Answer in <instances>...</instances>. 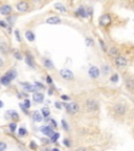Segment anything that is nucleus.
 <instances>
[{"instance_id":"4468645a","label":"nucleus","mask_w":134,"mask_h":151,"mask_svg":"<svg viewBox=\"0 0 134 151\" xmlns=\"http://www.w3.org/2000/svg\"><path fill=\"white\" fill-rule=\"evenodd\" d=\"M60 22H61V19H60V17H58V16H51V17L46 19V23H48V24L50 25L59 24Z\"/></svg>"},{"instance_id":"c756f323","label":"nucleus","mask_w":134,"mask_h":151,"mask_svg":"<svg viewBox=\"0 0 134 151\" xmlns=\"http://www.w3.org/2000/svg\"><path fill=\"white\" fill-rule=\"evenodd\" d=\"M8 127H10V130L12 131V132H14V131L16 130V128H17V124H16L15 122H13V123H11L10 125H8Z\"/></svg>"},{"instance_id":"c9c22d12","label":"nucleus","mask_w":134,"mask_h":151,"mask_svg":"<svg viewBox=\"0 0 134 151\" xmlns=\"http://www.w3.org/2000/svg\"><path fill=\"white\" fill-rule=\"evenodd\" d=\"M62 125H63V128H64L65 130H69V127H68V124L66 123V121H65V120H62Z\"/></svg>"},{"instance_id":"4be33fe9","label":"nucleus","mask_w":134,"mask_h":151,"mask_svg":"<svg viewBox=\"0 0 134 151\" xmlns=\"http://www.w3.org/2000/svg\"><path fill=\"white\" fill-rule=\"evenodd\" d=\"M5 75L8 76V78H10L12 81L14 80V79H16V77H17V73H16L15 69H11V71H6V73H5Z\"/></svg>"},{"instance_id":"dca6fc26","label":"nucleus","mask_w":134,"mask_h":151,"mask_svg":"<svg viewBox=\"0 0 134 151\" xmlns=\"http://www.w3.org/2000/svg\"><path fill=\"white\" fill-rule=\"evenodd\" d=\"M108 54L111 56L112 58L114 59L115 57H117V56L121 54V52H119L118 47H116V46H111V47L108 49Z\"/></svg>"},{"instance_id":"6e6552de","label":"nucleus","mask_w":134,"mask_h":151,"mask_svg":"<svg viewBox=\"0 0 134 151\" xmlns=\"http://www.w3.org/2000/svg\"><path fill=\"white\" fill-rule=\"evenodd\" d=\"M16 8H17L18 12L25 13L30 10V4H28V1H20V2H18L17 5H16Z\"/></svg>"},{"instance_id":"79ce46f5","label":"nucleus","mask_w":134,"mask_h":151,"mask_svg":"<svg viewBox=\"0 0 134 151\" xmlns=\"http://www.w3.org/2000/svg\"><path fill=\"white\" fill-rule=\"evenodd\" d=\"M47 82H48V83H49V84H51V83H52V80H51V78H50L49 76H47Z\"/></svg>"},{"instance_id":"f03ea898","label":"nucleus","mask_w":134,"mask_h":151,"mask_svg":"<svg viewBox=\"0 0 134 151\" xmlns=\"http://www.w3.org/2000/svg\"><path fill=\"white\" fill-rule=\"evenodd\" d=\"M128 62H129V59L127 58L126 56L121 55V54L114 58L115 66H116L117 68H119V69H124V68H126L127 66H128Z\"/></svg>"},{"instance_id":"a18cd8bd","label":"nucleus","mask_w":134,"mask_h":151,"mask_svg":"<svg viewBox=\"0 0 134 151\" xmlns=\"http://www.w3.org/2000/svg\"><path fill=\"white\" fill-rule=\"evenodd\" d=\"M2 66H3V60L1 58H0V68L2 67Z\"/></svg>"},{"instance_id":"393cba45","label":"nucleus","mask_w":134,"mask_h":151,"mask_svg":"<svg viewBox=\"0 0 134 151\" xmlns=\"http://www.w3.org/2000/svg\"><path fill=\"white\" fill-rule=\"evenodd\" d=\"M13 55H14V57H15L17 60H22V55H21V53H20L18 49L14 50V52H13Z\"/></svg>"},{"instance_id":"c85d7f7f","label":"nucleus","mask_w":134,"mask_h":151,"mask_svg":"<svg viewBox=\"0 0 134 151\" xmlns=\"http://www.w3.org/2000/svg\"><path fill=\"white\" fill-rule=\"evenodd\" d=\"M42 114H43V116H44V118H47V116L50 114L49 109H48L47 107H44V108H42Z\"/></svg>"},{"instance_id":"4c0bfd02","label":"nucleus","mask_w":134,"mask_h":151,"mask_svg":"<svg viewBox=\"0 0 134 151\" xmlns=\"http://www.w3.org/2000/svg\"><path fill=\"white\" fill-rule=\"evenodd\" d=\"M63 143H64V145L66 147H70V146H71V144H70V141H69V140H67V138H65L64 141H63Z\"/></svg>"},{"instance_id":"423d86ee","label":"nucleus","mask_w":134,"mask_h":151,"mask_svg":"<svg viewBox=\"0 0 134 151\" xmlns=\"http://www.w3.org/2000/svg\"><path fill=\"white\" fill-rule=\"evenodd\" d=\"M66 111L69 113V114H71V116H73V114H77V113L80 111L79 104L75 103V102H71V103L66 104Z\"/></svg>"},{"instance_id":"ddd939ff","label":"nucleus","mask_w":134,"mask_h":151,"mask_svg":"<svg viewBox=\"0 0 134 151\" xmlns=\"http://www.w3.org/2000/svg\"><path fill=\"white\" fill-rule=\"evenodd\" d=\"M25 62H26V64H28L30 67L35 68V61H34V57H32L30 53H28L26 54V56H25Z\"/></svg>"},{"instance_id":"473e14b6","label":"nucleus","mask_w":134,"mask_h":151,"mask_svg":"<svg viewBox=\"0 0 134 151\" xmlns=\"http://www.w3.org/2000/svg\"><path fill=\"white\" fill-rule=\"evenodd\" d=\"M110 81H111V82H117V81H118V76L116 75V73H114V75H112L111 76V78H110Z\"/></svg>"},{"instance_id":"20e7f679","label":"nucleus","mask_w":134,"mask_h":151,"mask_svg":"<svg viewBox=\"0 0 134 151\" xmlns=\"http://www.w3.org/2000/svg\"><path fill=\"white\" fill-rule=\"evenodd\" d=\"M125 87L128 91L134 93V76H125Z\"/></svg>"},{"instance_id":"f8f14e48","label":"nucleus","mask_w":134,"mask_h":151,"mask_svg":"<svg viewBox=\"0 0 134 151\" xmlns=\"http://www.w3.org/2000/svg\"><path fill=\"white\" fill-rule=\"evenodd\" d=\"M21 85L24 88L25 91H28V92H35V91H37L35 85H32V84L28 83V82H23V83H21Z\"/></svg>"},{"instance_id":"7ed1b4c3","label":"nucleus","mask_w":134,"mask_h":151,"mask_svg":"<svg viewBox=\"0 0 134 151\" xmlns=\"http://www.w3.org/2000/svg\"><path fill=\"white\" fill-rule=\"evenodd\" d=\"M85 107L88 111L90 112H95V111H97L99 110V104L95 99H87L85 101Z\"/></svg>"},{"instance_id":"a878e982","label":"nucleus","mask_w":134,"mask_h":151,"mask_svg":"<svg viewBox=\"0 0 134 151\" xmlns=\"http://www.w3.org/2000/svg\"><path fill=\"white\" fill-rule=\"evenodd\" d=\"M28 134V130L25 128H23V127H21V128H19V130H18V135L19 136H25Z\"/></svg>"},{"instance_id":"49530a36","label":"nucleus","mask_w":134,"mask_h":151,"mask_svg":"<svg viewBox=\"0 0 134 151\" xmlns=\"http://www.w3.org/2000/svg\"><path fill=\"white\" fill-rule=\"evenodd\" d=\"M42 142H44V144H48V143H49V141H48V140H44V138L42 140Z\"/></svg>"},{"instance_id":"ea45409f","label":"nucleus","mask_w":134,"mask_h":151,"mask_svg":"<svg viewBox=\"0 0 134 151\" xmlns=\"http://www.w3.org/2000/svg\"><path fill=\"white\" fill-rule=\"evenodd\" d=\"M30 148H32V149L37 148V145L35 144V142H30Z\"/></svg>"},{"instance_id":"2eb2a0df","label":"nucleus","mask_w":134,"mask_h":151,"mask_svg":"<svg viewBox=\"0 0 134 151\" xmlns=\"http://www.w3.org/2000/svg\"><path fill=\"white\" fill-rule=\"evenodd\" d=\"M41 131L43 132V134H45V135L47 136H51L52 134L55 133V131H54V129L50 127V126H43L42 128H41Z\"/></svg>"},{"instance_id":"7c9ffc66","label":"nucleus","mask_w":134,"mask_h":151,"mask_svg":"<svg viewBox=\"0 0 134 151\" xmlns=\"http://www.w3.org/2000/svg\"><path fill=\"white\" fill-rule=\"evenodd\" d=\"M0 28H8V24L6 22H5L4 20H0Z\"/></svg>"},{"instance_id":"1a4fd4ad","label":"nucleus","mask_w":134,"mask_h":151,"mask_svg":"<svg viewBox=\"0 0 134 151\" xmlns=\"http://www.w3.org/2000/svg\"><path fill=\"white\" fill-rule=\"evenodd\" d=\"M12 12H13V8H12V6H11V5L3 4V5H1V6H0V14H1V15L8 16V15H11V14H12Z\"/></svg>"},{"instance_id":"aec40b11","label":"nucleus","mask_w":134,"mask_h":151,"mask_svg":"<svg viewBox=\"0 0 134 151\" xmlns=\"http://www.w3.org/2000/svg\"><path fill=\"white\" fill-rule=\"evenodd\" d=\"M77 15H79L80 17H82V18H86L87 16H88L86 13V8H85L83 5L79 6V8H78V11H77Z\"/></svg>"},{"instance_id":"f3484780","label":"nucleus","mask_w":134,"mask_h":151,"mask_svg":"<svg viewBox=\"0 0 134 151\" xmlns=\"http://www.w3.org/2000/svg\"><path fill=\"white\" fill-rule=\"evenodd\" d=\"M43 65H44V67L47 68V69H54V68H55V65H54V63L51 62V60L47 58L43 59Z\"/></svg>"},{"instance_id":"cd10ccee","label":"nucleus","mask_w":134,"mask_h":151,"mask_svg":"<svg viewBox=\"0 0 134 151\" xmlns=\"http://www.w3.org/2000/svg\"><path fill=\"white\" fill-rule=\"evenodd\" d=\"M125 1H126V4L128 8L134 10V0H125Z\"/></svg>"},{"instance_id":"5701e85b","label":"nucleus","mask_w":134,"mask_h":151,"mask_svg":"<svg viewBox=\"0 0 134 151\" xmlns=\"http://www.w3.org/2000/svg\"><path fill=\"white\" fill-rule=\"evenodd\" d=\"M55 8H56V10H58V11H60V12H62V13H66L67 12V8H65V5H63L62 3H56Z\"/></svg>"},{"instance_id":"39448f33","label":"nucleus","mask_w":134,"mask_h":151,"mask_svg":"<svg viewBox=\"0 0 134 151\" xmlns=\"http://www.w3.org/2000/svg\"><path fill=\"white\" fill-rule=\"evenodd\" d=\"M111 15L110 14H104L99 17V26H102V28H108L110 24H111Z\"/></svg>"},{"instance_id":"37998d69","label":"nucleus","mask_w":134,"mask_h":151,"mask_svg":"<svg viewBox=\"0 0 134 151\" xmlns=\"http://www.w3.org/2000/svg\"><path fill=\"white\" fill-rule=\"evenodd\" d=\"M93 13V11L91 8H88V16H91V14Z\"/></svg>"},{"instance_id":"2f4dec72","label":"nucleus","mask_w":134,"mask_h":151,"mask_svg":"<svg viewBox=\"0 0 134 151\" xmlns=\"http://www.w3.org/2000/svg\"><path fill=\"white\" fill-rule=\"evenodd\" d=\"M86 43L88 46H93L95 45V42H93V40H92L91 38H86Z\"/></svg>"},{"instance_id":"f704fd0d","label":"nucleus","mask_w":134,"mask_h":151,"mask_svg":"<svg viewBox=\"0 0 134 151\" xmlns=\"http://www.w3.org/2000/svg\"><path fill=\"white\" fill-rule=\"evenodd\" d=\"M6 144L4 142H0V151H4L6 149Z\"/></svg>"},{"instance_id":"72a5a7b5","label":"nucleus","mask_w":134,"mask_h":151,"mask_svg":"<svg viewBox=\"0 0 134 151\" xmlns=\"http://www.w3.org/2000/svg\"><path fill=\"white\" fill-rule=\"evenodd\" d=\"M35 87H36V89H37V91H38L39 89H43V88H44V85H42V84L40 83V82H36V83H35Z\"/></svg>"},{"instance_id":"9d476101","label":"nucleus","mask_w":134,"mask_h":151,"mask_svg":"<svg viewBox=\"0 0 134 151\" xmlns=\"http://www.w3.org/2000/svg\"><path fill=\"white\" fill-rule=\"evenodd\" d=\"M88 73H89L90 78L92 79H97L99 77V69L97 67V66H91L88 71Z\"/></svg>"},{"instance_id":"0eeeda50","label":"nucleus","mask_w":134,"mask_h":151,"mask_svg":"<svg viewBox=\"0 0 134 151\" xmlns=\"http://www.w3.org/2000/svg\"><path fill=\"white\" fill-rule=\"evenodd\" d=\"M60 76H61V78H63L64 80L67 81H71L75 79V75L72 73L70 69H67V68H63L60 71Z\"/></svg>"},{"instance_id":"9b49d317","label":"nucleus","mask_w":134,"mask_h":151,"mask_svg":"<svg viewBox=\"0 0 134 151\" xmlns=\"http://www.w3.org/2000/svg\"><path fill=\"white\" fill-rule=\"evenodd\" d=\"M32 100L35 101L36 103H42L44 101V95L39 91H35V93L32 95Z\"/></svg>"},{"instance_id":"412c9836","label":"nucleus","mask_w":134,"mask_h":151,"mask_svg":"<svg viewBox=\"0 0 134 151\" xmlns=\"http://www.w3.org/2000/svg\"><path fill=\"white\" fill-rule=\"evenodd\" d=\"M25 38H26L30 42H34L36 39V36L32 30H26V32H25Z\"/></svg>"},{"instance_id":"09e8293b","label":"nucleus","mask_w":134,"mask_h":151,"mask_svg":"<svg viewBox=\"0 0 134 151\" xmlns=\"http://www.w3.org/2000/svg\"><path fill=\"white\" fill-rule=\"evenodd\" d=\"M41 0H34V2H36V3H38V2H40Z\"/></svg>"},{"instance_id":"de8ad7c7","label":"nucleus","mask_w":134,"mask_h":151,"mask_svg":"<svg viewBox=\"0 0 134 151\" xmlns=\"http://www.w3.org/2000/svg\"><path fill=\"white\" fill-rule=\"evenodd\" d=\"M1 107H3V103L1 102V101H0V108H1Z\"/></svg>"},{"instance_id":"b1692460","label":"nucleus","mask_w":134,"mask_h":151,"mask_svg":"<svg viewBox=\"0 0 134 151\" xmlns=\"http://www.w3.org/2000/svg\"><path fill=\"white\" fill-rule=\"evenodd\" d=\"M8 114H11V119L12 120H15V121H18L19 120V114H18L16 111H8Z\"/></svg>"},{"instance_id":"f257e3e1","label":"nucleus","mask_w":134,"mask_h":151,"mask_svg":"<svg viewBox=\"0 0 134 151\" xmlns=\"http://www.w3.org/2000/svg\"><path fill=\"white\" fill-rule=\"evenodd\" d=\"M128 111H129V106H128V104L125 103V102H122V101L114 103L113 106L111 107L112 116H114V118L118 119V120L124 119L125 116L128 114Z\"/></svg>"},{"instance_id":"c03bdc74","label":"nucleus","mask_w":134,"mask_h":151,"mask_svg":"<svg viewBox=\"0 0 134 151\" xmlns=\"http://www.w3.org/2000/svg\"><path fill=\"white\" fill-rule=\"evenodd\" d=\"M61 98H62L63 100H69V97H68V96H62Z\"/></svg>"},{"instance_id":"a211bd4d","label":"nucleus","mask_w":134,"mask_h":151,"mask_svg":"<svg viewBox=\"0 0 134 151\" xmlns=\"http://www.w3.org/2000/svg\"><path fill=\"white\" fill-rule=\"evenodd\" d=\"M43 114H41V113L39 112V111H34V113H32V120H34V122H37V123H39V122H41L43 120Z\"/></svg>"},{"instance_id":"e433bc0d","label":"nucleus","mask_w":134,"mask_h":151,"mask_svg":"<svg viewBox=\"0 0 134 151\" xmlns=\"http://www.w3.org/2000/svg\"><path fill=\"white\" fill-rule=\"evenodd\" d=\"M23 105H24L28 109L30 108V100H28V99H26V100L24 101V104H23Z\"/></svg>"},{"instance_id":"a19ab883","label":"nucleus","mask_w":134,"mask_h":151,"mask_svg":"<svg viewBox=\"0 0 134 151\" xmlns=\"http://www.w3.org/2000/svg\"><path fill=\"white\" fill-rule=\"evenodd\" d=\"M55 106L57 107L58 109H61V108H62V105H61V104H60L59 102H56V103H55Z\"/></svg>"},{"instance_id":"58836bf2","label":"nucleus","mask_w":134,"mask_h":151,"mask_svg":"<svg viewBox=\"0 0 134 151\" xmlns=\"http://www.w3.org/2000/svg\"><path fill=\"white\" fill-rule=\"evenodd\" d=\"M15 36L17 38L18 42H21V38H20V34H19V30H15Z\"/></svg>"},{"instance_id":"6ab92c4d","label":"nucleus","mask_w":134,"mask_h":151,"mask_svg":"<svg viewBox=\"0 0 134 151\" xmlns=\"http://www.w3.org/2000/svg\"><path fill=\"white\" fill-rule=\"evenodd\" d=\"M11 82H12V80H11L5 73H4V76H2V77L0 78V83L2 84L3 86H8L11 84Z\"/></svg>"},{"instance_id":"bb28decb","label":"nucleus","mask_w":134,"mask_h":151,"mask_svg":"<svg viewBox=\"0 0 134 151\" xmlns=\"http://www.w3.org/2000/svg\"><path fill=\"white\" fill-rule=\"evenodd\" d=\"M60 138V134L58 133V132H55V133L50 136V141L54 142V143H56V142L58 141V138Z\"/></svg>"}]
</instances>
